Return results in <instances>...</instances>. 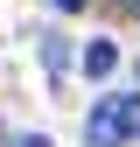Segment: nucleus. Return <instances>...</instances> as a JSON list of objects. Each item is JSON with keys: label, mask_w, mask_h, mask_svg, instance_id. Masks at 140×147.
I'll use <instances>...</instances> for the list:
<instances>
[{"label": "nucleus", "mask_w": 140, "mask_h": 147, "mask_svg": "<svg viewBox=\"0 0 140 147\" xmlns=\"http://www.w3.org/2000/svg\"><path fill=\"white\" fill-rule=\"evenodd\" d=\"M91 147H126L140 140V91H119V98H98L91 105V126H84Z\"/></svg>", "instance_id": "1"}, {"label": "nucleus", "mask_w": 140, "mask_h": 147, "mask_svg": "<svg viewBox=\"0 0 140 147\" xmlns=\"http://www.w3.org/2000/svg\"><path fill=\"white\" fill-rule=\"evenodd\" d=\"M112 63H119L112 42H91V49H84V77H112Z\"/></svg>", "instance_id": "2"}, {"label": "nucleus", "mask_w": 140, "mask_h": 147, "mask_svg": "<svg viewBox=\"0 0 140 147\" xmlns=\"http://www.w3.org/2000/svg\"><path fill=\"white\" fill-rule=\"evenodd\" d=\"M49 7H63V14H77V7H84V0H49Z\"/></svg>", "instance_id": "3"}, {"label": "nucleus", "mask_w": 140, "mask_h": 147, "mask_svg": "<svg viewBox=\"0 0 140 147\" xmlns=\"http://www.w3.org/2000/svg\"><path fill=\"white\" fill-rule=\"evenodd\" d=\"M14 147H49V140H42V133H28V140H14Z\"/></svg>", "instance_id": "4"}, {"label": "nucleus", "mask_w": 140, "mask_h": 147, "mask_svg": "<svg viewBox=\"0 0 140 147\" xmlns=\"http://www.w3.org/2000/svg\"><path fill=\"white\" fill-rule=\"evenodd\" d=\"M133 14H140V0H133Z\"/></svg>", "instance_id": "5"}]
</instances>
